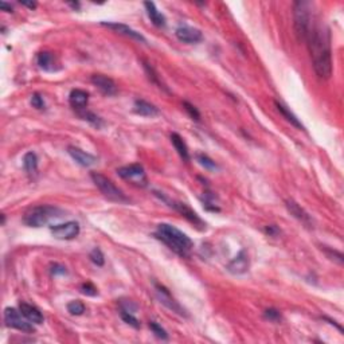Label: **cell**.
Here are the masks:
<instances>
[{
	"mask_svg": "<svg viewBox=\"0 0 344 344\" xmlns=\"http://www.w3.org/2000/svg\"><path fill=\"white\" fill-rule=\"evenodd\" d=\"M313 69L320 78L328 79L332 75V51L328 28L324 26H311L307 35Z\"/></svg>",
	"mask_w": 344,
	"mask_h": 344,
	"instance_id": "obj_1",
	"label": "cell"
},
{
	"mask_svg": "<svg viewBox=\"0 0 344 344\" xmlns=\"http://www.w3.org/2000/svg\"><path fill=\"white\" fill-rule=\"evenodd\" d=\"M155 237L180 257H188L194 247V243L187 234L168 223H160L157 226Z\"/></svg>",
	"mask_w": 344,
	"mask_h": 344,
	"instance_id": "obj_2",
	"label": "cell"
},
{
	"mask_svg": "<svg viewBox=\"0 0 344 344\" xmlns=\"http://www.w3.org/2000/svg\"><path fill=\"white\" fill-rule=\"evenodd\" d=\"M63 211L61 208L50 206V204H40V206H34L28 208L23 215V222L30 227H43L47 226L51 221L61 218Z\"/></svg>",
	"mask_w": 344,
	"mask_h": 344,
	"instance_id": "obj_3",
	"label": "cell"
},
{
	"mask_svg": "<svg viewBox=\"0 0 344 344\" xmlns=\"http://www.w3.org/2000/svg\"><path fill=\"white\" fill-rule=\"evenodd\" d=\"M294 30L298 39L305 40L311 28V3L308 2H294L293 4Z\"/></svg>",
	"mask_w": 344,
	"mask_h": 344,
	"instance_id": "obj_4",
	"label": "cell"
},
{
	"mask_svg": "<svg viewBox=\"0 0 344 344\" xmlns=\"http://www.w3.org/2000/svg\"><path fill=\"white\" fill-rule=\"evenodd\" d=\"M90 178L93 180V183L96 184V187L101 191V194L105 198H108L109 200H113V202H118V203H126L128 202V198L125 196V194L120 188L116 187L113 182L108 179L106 176L101 175L98 172H92Z\"/></svg>",
	"mask_w": 344,
	"mask_h": 344,
	"instance_id": "obj_5",
	"label": "cell"
},
{
	"mask_svg": "<svg viewBox=\"0 0 344 344\" xmlns=\"http://www.w3.org/2000/svg\"><path fill=\"white\" fill-rule=\"evenodd\" d=\"M4 321H6V325L10 327V328L18 329V331H22V332L32 333L35 331V328L32 327L31 321H28L26 317L22 315L20 311L15 308H6L4 309Z\"/></svg>",
	"mask_w": 344,
	"mask_h": 344,
	"instance_id": "obj_6",
	"label": "cell"
},
{
	"mask_svg": "<svg viewBox=\"0 0 344 344\" xmlns=\"http://www.w3.org/2000/svg\"><path fill=\"white\" fill-rule=\"evenodd\" d=\"M117 175L122 179L131 182V183L136 184L139 187H147L148 186L147 174H145L143 165L140 164H131L121 167V168L117 169Z\"/></svg>",
	"mask_w": 344,
	"mask_h": 344,
	"instance_id": "obj_7",
	"label": "cell"
},
{
	"mask_svg": "<svg viewBox=\"0 0 344 344\" xmlns=\"http://www.w3.org/2000/svg\"><path fill=\"white\" fill-rule=\"evenodd\" d=\"M51 234L53 237L61 241H71L78 237L79 234V225L78 222H66L61 223V225H55V226H50Z\"/></svg>",
	"mask_w": 344,
	"mask_h": 344,
	"instance_id": "obj_8",
	"label": "cell"
},
{
	"mask_svg": "<svg viewBox=\"0 0 344 344\" xmlns=\"http://www.w3.org/2000/svg\"><path fill=\"white\" fill-rule=\"evenodd\" d=\"M155 290H156L157 298H159V301H160L161 304L164 305L165 308H168L172 312L178 313L179 316H187V313H186L183 307H182L175 298L172 297V294L169 293V290L167 289L165 286L155 282Z\"/></svg>",
	"mask_w": 344,
	"mask_h": 344,
	"instance_id": "obj_9",
	"label": "cell"
},
{
	"mask_svg": "<svg viewBox=\"0 0 344 344\" xmlns=\"http://www.w3.org/2000/svg\"><path fill=\"white\" fill-rule=\"evenodd\" d=\"M250 266V260L247 255L246 250H241L238 254L235 255L229 264H227L226 269L229 273L234 274V276H239V274L246 273Z\"/></svg>",
	"mask_w": 344,
	"mask_h": 344,
	"instance_id": "obj_10",
	"label": "cell"
},
{
	"mask_svg": "<svg viewBox=\"0 0 344 344\" xmlns=\"http://www.w3.org/2000/svg\"><path fill=\"white\" fill-rule=\"evenodd\" d=\"M175 35L180 42L187 43V45L199 43L200 40L203 39V34H202V31L198 30V28L190 27V26H182V27L176 28Z\"/></svg>",
	"mask_w": 344,
	"mask_h": 344,
	"instance_id": "obj_11",
	"label": "cell"
},
{
	"mask_svg": "<svg viewBox=\"0 0 344 344\" xmlns=\"http://www.w3.org/2000/svg\"><path fill=\"white\" fill-rule=\"evenodd\" d=\"M92 83L105 96H114L117 93V85L113 79L104 74H93L90 78Z\"/></svg>",
	"mask_w": 344,
	"mask_h": 344,
	"instance_id": "obj_12",
	"label": "cell"
},
{
	"mask_svg": "<svg viewBox=\"0 0 344 344\" xmlns=\"http://www.w3.org/2000/svg\"><path fill=\"white\" fill-rule=\"evenodd\" d=\"M67 152L73 157V160L75 163H78L82 167H92V165L97 164V157L92 155V153H88L82 151V149L77 148V147H73V145L67 147Z\"/></svg>",
	"mask_w": 344,
	"mask_h": 344,
	"instance_id": "obj_13",
	"label": "cell"
},
{
	"mask_svg": "<svg viewBox=\"0 0 344 344\" xmlns=\"http://www.w3.org/2000/svg\"><path fill=\"white\" fill-rule=\"evenodd\" d=\"M165 202H168V200H165ZM168 203H171L169 206L171 207H174L176 210V211H179L180 214L183 215L184 218H187L188 221L191 223H194L195 226H198L199 229H206V225H204V222L202 221V219L199 218V215L196 214L195 211H192L191 208L188 207L187 204L184 203H180V202H168Z\"/></svg>",
	"mask_w": 344,
	"mask_h": 344,
	"instance_id": "obj_14",
	"label": "cell"
},
{
	"mask_svg": "<svg viewBox=\"0 0 344 344\" xmlns=\"http://www.w3.org/2000/svg\"><path fill=\"white\" fill-rule=\"evenodd\" d=\"M101 24L102 26H105V27L110 28V30H114V31L118 32V34H122V35L129 36V38H132V39L137 40V42L147 43V39H145L144 36L141 35L140 32L135 31L133 28H131L129 26H126V24L114 23V22H102Z\"/></svg>",
	"mask_w": 344,
	"mask_h": 344,
	"instance_id": "obj_15",
	"label": "cell"
},
{
	"mask_svg": "<svg viewBox=\"0 0 344 344\" xmlns=\"http://www.w3.org/2000/svg\"><path fill=\"white\" fill-rule=\"evenodd\" d=\"M19 311L28 321H31L32 324H42L43 321H45L42 312L36 307H34V305L27 304V303H20Z\"/></svg>",
	"mask_w": 344,
	"mask_h": 344,
	"instance_id": "obj_16",
	"label": "cell"
},
{
	"mask_svg": "<svg viewBox=\"0 0 344 344\" xmlns=\"http://www.w3.org/2000/svg\"><path fill=\"white\" fill-rule=\"evenodd\" d=\"M69 102L78 112L83 110L88 106V102H89V93L82 89L71 90L70 96H69Z\"/></svg>",
	"mask_w": 344,
	"mask_h": 344,
	"instance_id": "obj_17",
	"label": "cell"
},
{
	"mask_svg": "<svg viewBox=\"0 0 344 344\" xmlns=\"http://www.w3.org/2000/svg\"><path fill=\"white\" fill-rule=\"evenodd\" d=\"M285 206H286V208H288V211L293 215L294 218L298 219L300 222L305 223V225H308V226L311 225V223H312V221H311V217H309L308 212L305 211L304 208L301 207L300 204L296 203L293 199H286L285 200Z\"/></svg>",
	"mask_w": 344,
	"mask_h": 344,
	"instance_id": "obj_18",
	"label": "cell"
},
{
	"mask_svg": "<svg viewBox=\"0 0 344 344\" xmlns=\"http://www.w3.org/2000/svg\"><path fill=\"white\" fill-rule=\"evenodd\" d=\"M133 110H135V113L144 116V117H155L159 114V109L156 106L145 100H136L133 105Z\"/></svg>",
	"mask_w": 344,
	"mask_h": 344,
	"instance_id": "obj_19",
	"label": "cell"
},
{
	"mask_svg": "<svg viewBox=\"0 0 344 344\" xmlns=\"http://www.w3.org/2000/svg\"><path fill=\"white\" fill-rule=\"evenodd\" d=\"M36 63L38 66L45 71H57V61H55V57L49 51H42L36 57Z\"/></svg>",
	"mask_w": 344,
	"mask_h": 344,
	"instance_id": "obj_20",
	"label": "cell"
},
{
	"mask_svg": "<svg viewBox=\"0 0 344 344\" xmlns=\"http://www.w3.org/2000/svg\"><path fill=\"white\" fill-rule=\"evenodd\" d=\"M144 7H145V10H147V14H148L151 22H152L156 27H164L165 18H164V15H163V14L157 10L155 3H152V2H145Z\"/></svg>",
	"mask_w": 344,
	"mask_h": 344,
	"instance_id": "obj_21",
	"label": "cell"
},
{
	"mask_svg": "<svg viewBox=\"0 0 344 344\" xmlns=\"http://www.w3.org/2000/svg\"><path fill=\"white\" fill-rule=\"evenodd\" d=\"M171 143L175 147L176 152L179 153V156L183 159L184 161H190V152H188V147L186 144V141L183 140V137L180 136L179 133H172L171 135Z\"/></svg>",
	"mask_w": 344,
	"mask_h": 344,
	"instance_id": "obj_22",
	"label": "cell"
},
{
	"mask_svg": "<svg viewBox=\"0 0 344 344\" xmlns=\"http://www.w3.org/2000/svg\"><path fill=\"white\" fill-rule=\"evenodd\" d=\"M274 105H276V108H277V110L280 112V113L284 116V117L286 118V121H289L290 124L293 126H296L297 129H301V131H304V125L301 124L300 122V120H298L296 116H294L292 112H290L288 108H286L285 105H282L281 102H278V101H274Z\"/></svg>",
	"mask_w": 344,
	"mask_h": 344,
	"instance_id": "obj_23",
	"label": "cell"
},
{
	"mask_svg": "<svg viewBox=\"0 0 344 344\" xmlns=\"http://www.w3.org/2000/svg\"><path fill=\"white\" fill-rule=\"evenodd\" d=\"M23 168L28 175L36 174L38 171V157L34 152H27L23 157Z\"/></svg>",
	"mask_w": 344,
	"mask_h": 344,
	"instance_id": "obj_24",
	"label": "cell"
},
{
	"mask_svg": "<svg viewBox=\"0 0 344 344\" xmlns=\"http://www.w3.org/2000/svg\"><path fill=\"white\" fill-rule=\"evenodd\" d=\"M79 113V116L82 117V120H85V121H88L90 124V125H93V126H96L97 129H100V128H102L104 126V120H102L100 116H97L96 113H93V112H90V110H79L78 112Z\"/></svg>",
	"mask_w": 344,
	"mask_h": 344,
	"instance_id": "obj_25",
	"label": "cell"
},
{
	"mask_svg": "<svg viewBox=\"0 0 344 344\" xmlns=\"http://www.w3.org/2000/svg\"><path fill=\"white\" fill-rule=\"evenodd\" d=\"M196 160L199 161V164L202 165V167H204V168L208 169V171H217V169L219 168L218 164L212 160L211 157H208L207 155H204V153H198V155H196Z\"/></svg>",
	"mask_w": 344,
	"mask_h": 344,
	"instance_id": "obj_26",
	"label": "cell"
},
{
	"mask_svg": "<svg viewBox=\"0 0 344 344\" xmlns=\"http://www.w3.org/2000/svg\"><path fill=\"white\" fill-rule=\"evenodd\" d=\"M85 309V304L81 300H73L67 304V312L73 316H81Z\"/></svg>",
	"mask_w": 344,
	"mask_h": 344,
	"instance_id": "obj_27",
	"label": "cell"
},
{
	"mask_svg": "<svg viewBox=\"0 0 344 344\" xmlns=\"http://www.w3.org/2000/svg\"><path fill=\"white\" fill-rule=\"evenodd\" d=\"M120 316H121L122 320L125 321L128 325H131V327H133V328L136 329L140 328V321L137 320V317L135 316L132 312L125 311V309H121V311H120Z\"/></svg>",
	"mask_w": 344,
	"mask_h": 344,
	"instance_id": "obj_28",
	"label": "cell"
},
{
	"mask_svg": "<svg viewBox=\"0 0 344 344\" xmlns=\"http://www.w3.org/2000/svg\"><path fill=\"white\" fill-rule=\"evenodd\" d=\"M149 328H151V331L155 333V336L161 339V340H167V339H168V333H167V331H165L161 325L157 324L156 321H151V323H149Z\"/></svg>",
	"mask_w": 344,
	"mask_h": 344,
	"instance_id": "obj_29",
	"label": "cell"
},
{
	"mask_svg": "<svg viewBox=\"0 0 344 344\" xmlns=\"http://www.w3.org/2000/svg\"><path fill=\"white\" fill-rule=\"evenodd\" d=\"M89 258H90V261L93 262L94 265L104 266V264H105V257H104V253H102L101 249H98V247H96V249H93V250L90 251Z\"/></svg>",
	"mask_w": 344,
	"mask_h": 344,
	"instance_id": "obj_30",
	"label": "cell"
},
{
	"mask_svg": "<svg viewBox=\"0 0 344 344\" xmlns=\"http://www.w3.org/2000/svg\"><path fill=\"white\" fill-rule=\"evenodd\" d=\"M321 250H324L325 255H327V257H328L329 260H332V261L337 262L339 265H343L344 257H343V254H341L340 251L332 250V249H328V247H327V246H323V249H321Z\"/></svg>",
	"mask_w": 344,
	"mask_h": 344,
	"instance_id": "obj_31",
	"label": "cell"
},
{
	"mask_svg": "<svg viewBox=\"0 0 344 344\" xmlns=\"http://www.w3.org/2000/svg\"><path fill=\"white\" fill-rule=\"evenodd\" d=\"M144 69H145V73L148 74V78L151 79V82H153L155 85H157L159 88H164V86L161 85L160 79H159V75L156 74V71H155V69H153L149 63H147L144 61Z\"/></svg>",
	"mask_w": 344,
	"mask_h": 344,
	"instance_id": "obj_32",
	"label": "cell"
},
{
	"mask_svg": "<svg viewBox=\"0 0 344 344\" xmlns=\"http://www.w3.org/2000/svg\"><path fill=\"white\" fill-rule=\"evenodd\" d=\"M79 289H81V293L85 294V296H90V297H94V296H97L98 294L97 288H96L92 282H85V284L81 285Z\"/></svg>",
	"mask_w": 344,
	"mask_h": 344,
	"instance_id": "obj_33",
	"label": "cell"
},
{
	"mask_svg": "<svg viewBox=\"0 0 344 344\" xmlns=\"http://www.w3.org/2000/svg\"><path fill=\"white\" fill-rule=\"evenodd\" d=\"M183 106H184V109H186V112L188 113V116H190L192 120H196V121H199L200 113H199V110L196 109L195 106L192 105V104H190V102H187V101L183 102Z\"/></svg>",
	"mask_w": 344,
	"mask_h": 344,
	"instance_id": "obj_34",
	"label": "cell"
},
{
	"mask_svg": "<svg viewBox=\"0 0 344 344\" xmlns=\"http://www.w3.org/2000/svg\"><path fill=\"white\" fill-rule=\"evenodd\" d=\"M264 316H265V319H268V320L273 321V323H277V321L281 320V313H280V311H277V309L274 308L266 309L265 312H264Z\"/></svg>",
	"mask_w": 344,
	"mask_h": 344,
	"instance_id": "obj_35",
	"label": "cell"
},
{
	"mask_svg": "<svg viewBox=\"0 0 344 344\" xmlns=\"http://www.w3.org/2000/svg\"><path fill=\"white\" fill-rule=\"evenodd\" d=\"M31 105L35 108V109H38V110H42V109H45L46 108V104H45V100H43V97L40 96V94H38V93H35V94H32V97H31Z\"/></svg>",
	"mask_w": 344,
	"mask_h": 344,
	"instance_id": "obj_36",
	"label": "cell"
},
{
	"mask_svg": "<svg viewBox=\"0 0 344 344\" xmlns=\"http://www.w3.org/2000/svg\"><path fill=\"white\" fill-rule=\"evenodd\" d=\"M50 272L53 276H63V274L67 273L66 268L61 264H53L50 268Z\"/></svg>",
	"mask_w": 344,
	"mask_h": 344,
	"instance_id": "obj_37",
	"label": "cell"
},
{
	"mask_svg": "<svg viewBox=\"0 0 344 344\" xmlns=\"http://www.w3.org/2000/svg\"><path fill=\"white\" fill-rule=\"evenodd\" d=\"M0 10L6 12H12V7L11 4L6 3V2H0Z\"/></svg>",
	"mask_w": 344,
	"mask_h": 344,
	"instance_id": "obj_38",
	"label": "cell"
},
{
	"mask_svg": "<svg viewBox=\"0 0 344 344\" xmlns=\"http://www.w3.org/2000/svg\"><path fill=\"white\" fill-rule=\"evenodd\" d=\"M265 231H266V234H269V235H276L278 233V229L276 226H268L265 229Z\"/></svg>",
	"mask_w": 344,
	"mask_h": 344,
	"instance_id": "obj_39",
	"label": "cell"
},
{
	"mask_svg": "<svg viewBox=\"0 0 344 344\" xmlns=\"http://www.w3.org/2000/svg\"><path fill=\"white\" fill-rule=\"evenodd\" d=\"M22 6H26V7L31 8V10L36 8V3H35V2H22Z\"/></svg>",
	"mask_w": 344,
	"mask_h": 344,
	"instance_id": "obj_40",
	"label": "cell"
},
{
	"mask_svg": "<svg viewBox=\"0 0 344 344\" xmlns=\"http://www.w3.org/2000/svg\"><path fill=\"white\" fill-rule=\"evenodd\" d=\"M70 6H73V7H74V8H78L79 7L78 3H70Z\"/></svg>",
	"mask_w": 344,
	"mask_h": 344,
	"instance_id": "obj_41",
	"label": "cell"
}]
</instances>
